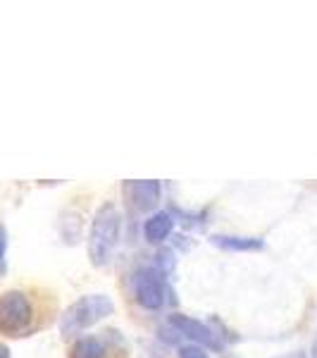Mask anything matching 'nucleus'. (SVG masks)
Masks as SVG:
<instances>
[{"label": "nucleus", "mask_w": 317, "mask_h": 358, "mask_svg": "<svg viewBox=\"0 0 317 358\" xmlns=\"http://www.w3.org/2000/svg\"><path fill=\"white\" fill-rule=\"evenodd\" d=\"M286 358H303L301 354H291V356H286Z\"/></svg>", "instance_id": "13"}, {"label": "nucleus", "mask_w": 317, "mask_h": 358, "mask_svg": "<svg viewBox=\"0 0 317 358\" xmlns=\"http://www.w3.org/2000/svg\"><path fill=\"white\" fill-rule=\"evenodd\" d=\"M105 356H108L105 342L101 337H94V334L77 339V344L69 351V358H105Z\"/></svg>", "instance_id": "8"}, {"label": "nucleus", "mask_w": 317, "mask_h": 358, "mask_svg": "<svg viewBox=\"0 0 317 358\" xmlns=\"http://www.w3.org/2000/svg\"><path fill=\"white\" fill-rule=\"evenodd\" d=\"M5 256H8V229L0 224V275H3L5 268H8V261H5Z\"/></svg>", "instance_id": "10"}, {"label": "nucleus", "mask_w": 317, "mask_h": 358, "mask_svg": "<svg viewBox=\"0 0 317 358\" xmlns=\"http://www.w3.org/2000/svg\"><path fill=\"white\" fill-rule=\"evenodd\" d=\"M124 196L136 210H151L160 201V184L151 179V182H126Z\"/></svg>", "instance_id": "6"}, {"label": "nucleus", "mask_w": 317, "mask_h": 358, "mask_svg": "<svg viewBox=\"0 0 317 358\" xmlns=\"http://www.w3.org/2000/svg\"><path fill=\"white\" fill-rule=\"evenodd\" d=\"M34 306L24 292L0 294V332L8 337H20L31 327Z\"/></svg>", "instance_id": "3"}, {"label": "nucleus", "mask_w": 317, "mask_h": 358, "mask_svg": "<svg viewBox=\"0 0 317 358\" xmlns=\"http://www.w3.org/2000/svg\"><path fill=\"white\" fill-rule=\"evenodd\" d=\"M134 292H136V301L148 310H158L163 308L167 301V287L160 280L158 273L153 270H141L134 280Z\"/></svg>", "instance_id": "4"}, {"label": "nucleus", "mask_w": 317, "mask_h": 358, "mask_svg": "<svg viewBox=\"0 0 317 358\" xmlns=\"http://www.w3.org/2000/svg\"><path fill=\"white\" fill-rule=\"evenodd\" d=\"M170 325L177 327L184 337L193 339V342H198L203 346H210V349H220V342H217L215 332H212L207 325H203L200 320H193V317H189V315H172Z\"/></svg>", "instance_id": "5"}, {"label": "nucleus", "mask_w": 317, "mask_h": 358, "mask_svg": "<svg viewBox=\"0 0 317 358\" xmlns=\"http://www.w3.org/2000/svg\"><path fill=\"white\" fill-rule=\"evenodd\" d=\"M115 310V303L105 294H91V296H82L79 301H74L65 310L60 320V332L65 337H74V334L84 332L86 327L96 325L98 320L108 317Z\"/></svg>", "instance_id": "2"}, {"label": "nucleus", "mask_w": 317, "mask_h": 358, "mask_svg": "<svg viewBox=\"0 0 317 358\" xmlns=\"http://www.w3.org/2000/svg\"><path fill=\"white\" fill-rule=\"evenodd\" d=\"M119 224H122V217L112 203H105L96 213L89 234V256L98 268L110 263L112 251L119 241Z\"/></svg>", "instance_id": "1"}, {"label": "nucleus", "mask_w": 317, "mask_h": 358, "mask_svg": "<svg viewBox=\"0 0 317 358\" xmlns=\"http://www.w3.org/2000/svg\"><path fill=\"white\" fill-rule=\"evenodd\" d=\"M179 358H207V354L200 346H184L179 351Z\"/></svg>", "instance_id": "11"}, {"label": "nucleus", "mask_w": 317, "mask_h": 358, "mask_svg": "<svg viewBox=\"0 0 317 358\" xmlns=\"http://www.w3.org/2000/svg\"><path fill=\"white\" fill-rule=\"evenodd\" d=\"M212 244L227 251H260L265 246L260 239H253V236H212Z\"/></svg>", "instance_id": "9"}, {"label": "nucleus", "mask_w": 317, "mask_h": 358, "mask_svg": "<svg viewBox=\"0 0 317 358\" xmlns=\"http://www.w3.org/2000/svg\"><path fill=\"white\" fill-rule=\"evenodd\" d=\"M0 358H10V349L5 344H0Z\"/></svg>", "instance_id": "12"}, {"label": "nucleus", "mask_w": 317, "mask_h": 358, "mask_svg": "<svg viewBox=\"0 0 317 358\" xmlns=\"http://www.w3.org/2000/svg\"><path fill=\"white\" fill-rule=\"evenodd\" d=\"M172 229H175V220H172V215L165 210L155 213V215L148 217L146 224H143V234H146V239L151 241V244L165 241L167 236L172 234Z\"/></svg>", "instance_id": "7"}]
</instances>
